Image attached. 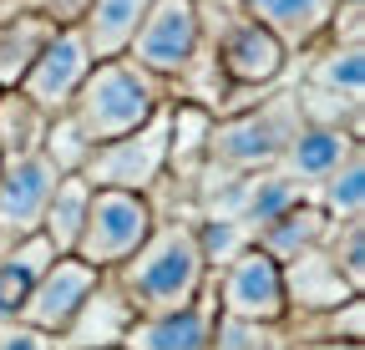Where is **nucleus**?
<instances>
[{"instance_id": "1", "label": "nucleus", "mask_w": 365, "mask_h": 350, "mask_svg": "<svg viewBox=\"0 0 365 350\" xmlns=\"http://www.w3.org/2000/svg\"><path fill=\"white\" fill-rule=\"evenodd\" d=\"M112 274H117V294L132 304V315L182 310V304H193L208 284L203 249H198L188 224H158L143 239V249L132 259H122Z\"/></svg>"}, {"instance_id": "2", "label": "nucleus", "mask_w": 365, "mask_h": 350, "mask_svg": "<svg viewBox=\"0 0 365 350\" xmlns=\"http://www.w3.org/2000/svg\"><path fill=\"white\" fill-rule=\"evenodd\" d=\"M163 107H168V81L143 71L132 56H107V61H97L86 71L66 117L76 122V133L97 148V143H112L122 133H137V127L148 117H158Z\"/></svg>"}, {"instance_id": "3", "label": "nucleus", "mask_w": 365, "mask_h": 350, "mask_svg": "<svg viewBox=\"0 0 365 350\" xmlns=\"http://www.w3.org/2000/svg\"><path fill=\"white\" fill-rule=\"evenodd\" d=\"M299 102L294 92H274L269 102L259 107H244V112H228V117H213L208 127V143H203V178H218L234 183L244 173H259V168H279L289 138L299 133Z\"/></svg>"}, {"instance_id": "4", "label": "nucleus", "mask_w": 365, "mask_h": 350, "mask_svg": "<svg viewBox=\"0 0 365 350\" xmlns=\"http://www.w3.org/2000/svg\"><path fill=\"white\" fill-rule=\"evenodd\" d=\"M158 229V208L148 193H122V188H91L86 224L76 234V259L97 274H112L122 259L143 249V239Z\"/></svg>"}, {"instance_id": "5", "label": "nucleus", "mask_w": 365, "mask_h": 350, "mask_svg": "<svg viewBox=\"0 0 365 350\" xmlns=\"http://www.w3.org/2000/svg\"><path fill=\"white\" fill-rule=\"evenodd\" d=\"M168 173V107L148 117L137 133L97 143L81 163V178L91 188H122V193H153Z\"/></svg>"}, {"instance_id": "6", "label": "nucleus", "mask_w": 365, "mask_h": 350, "mask_svg": "<svg viewBox=\"0 0 365 350\" xmlns=\"http://www.w3.org/2000/svg\"><path fill=\"white\" fill-rule=\"evenodd\" d=\"M360 97H365V51L360 41H335L325 56L304 66V81L294 86V102L304 122H330L360 133Z\"/></svg>"}, {"instance_id": "7", "label": "nucleus", "mask_w": 365, "mask_h": 350, "mask_svg": "<svg viewBox=\"0 0 365 350\" xmlns=\"http://www.w3.org/2000/svg\"><path fill=\"white\" fill-rule=\"evenodd\" d=\"M198 46H203V21H198L193 0H153L122 56H132L158 81H173V76H182V66L198 56Z\"/></svg>"}, {"instance_id": "8", "label": "nucleus", "mask_w": 365, "mask_h": 350, "mask_svg": "<svg viewBox=\"0 0 365 350\" xmlns=\"http://www.w3.org/2000/svg\"><path fill=\"white\" fill-rule=\"evenodd\" d=\"M223 315L228 320H254V325H279L289 315L284 294V264L269 259L259 244H244L223 264Z\"/></svg>"}, {"instance_id": "9", "label": "nucleus", "mask_w": 365, "mask_h": 350, "mask_svg": "<svg viewBox=\"0 0 365 350\" xmlns=\"http://www.w3.org/2000/svg\"><path fill=\"white\" fill-rule=\"evenodd\" d=\"M208 46L218 56V71L228 81V92H264V86H274L289 66V46L274 31H264L254 16L228 21Z\"/></svg>"}, {"instance_id": "10", "label": "nucleus", "mask_w": 365, "mask_h": 350, "mask_svg": "<svg viewBox=\"0 0 365 350\" xmlns=\"http://www.w3.org/2000/svg\"><path fill=\"white\" fill-rule=\"evenodd\" d=\"M66 173L46 158V153H26V158H0V239L6 249L16 239L41 234L46 203H51L56 183Z\"/></svg>"}, {"instance_id": "11", "label": "nucleus", "mask_w": 365, "mask_h": 350, "mask_svg": "<svg viewBox=\"0 0 365 350\" xmlns=\"http://www.w3.org/2000/svg\"><path fill=\"white\" fill-rule=\"evenodd\" d=\"M91 66H97V56H91L81 26H56V31H51V41L41 46V56L31 61V71L21 76L16 92H26L46 117H61V112L71 107L76 86L86 81V71H91Z\"/></svg>"}, {"instance_id": "12", "label": "nucleus", "mask_w": 365, "mask_h": 350, "mask_svg": "<svg viewBox=\"0 0 365 350\" xmlns=\"http://www.w3.org/2000/svg\"><path fill=\"white\" fill-rule=\"evenodd\" d=\"M97 284H102V274L91 269V264H81L76 254H61L56 264L36 279V289L26 294L21 325H31V330H41V335H61V330L76 320V310L91 299V289H97Z\"/></svg>"}, {"instance_id": "13", "label": "nucleus", "mask_w": 365, "mask_h": 350, "mask_svg": "<svg viewBox=\"0 0 365 350\" xmlns=\"http://www.w3.org/2000/svg\"><path fill=\"white\" fill-rule=\"evenodd\" d=\"M299 198H304V188L289 178L284 168H259V173H244V178L223 183V203H218L213 213L244 224V234L254 239L269 218H279V213H284L289 203H299Z\"/></svg>"}, {"instance_id": "14", "label": "nucleus", "mask_w": 365, "mask_h": 350, "mask_svg": "<svg viewBox=\"0 0 365 350\" xmlns=\"http://www.w3.org/2000/svg\"><path fill=\"white\" fill-rule=\"evenodd\" d=\"M350 153H360V133L355 127H330V122H299V133L289 138V148H284V158H279V168L289 173V178L299 183V188H319L330 178V173L350 158ZM304 193V198H309Z\"/></svg>"}, {"instance_id": "15", "label": "nucleus", "mask_w": 365, "mask_h": 350, "mask_svg": "<svg viewBox=\"0 0 365 350\" xmlns=\"http://www.w3.org/2000/svg\"><path fill=\"white\" fill-rule=\"evenodd\" d=\"M208 335H213V310L193 299L168 315H137L122 335V350H208Z\"/></svg>"}, {"instance_id": "16", "label": "nucleus", "mask_w": 365, "mask_h": 350, "mask_svg": "<svg viewBox=\"0 0 365 350\" xmlns=\"http://www.w3.org/2000/svg\"><path fill=\"white\" fill-rule=\"evenodd\" d=\"M244 16H254L264 31H274L289 51H309L319 36H330V21L340 0H239Z\"/></svg>"}, {"instance_id": "17", "label": "nucleus", "mask_w": 365, "mask_h": 350, "mask_svg": "<svg viewBox=\"0 0 365 350\" xmlns=\"http://www.w3.org/2000/svg\"><path fill=\"white\" fill-rule=\"evenodd\" d=\"M132 320H137V315H132V304L117 294V284H97V289H91V299L76 310V320L61 330V335H66L61 345H66V350H117Z\"/></svg>"}, {"instance_id": "18", "label": "nucleus", "mask_w": 365, "mask_h": 350, "mask_svg": "<svg viewBox=\"0 0 365 350\" xmlns=\"http://www.w3.org/2000/svg\"><path fill=\"white\" fill-rule=\"evenodd\" d=\"M330 229H335V218H325V208H319V203L299 198V203H289L279 218H269V224L254 234V244H259L269 259L289 264V259H299V254H309V249L325 244Z\"/></svg>"}, {"instance_id": "19", "label": "nucleus", "mask_w": 365, "mask_h": 350, "mask_svg": "<svg viewBox=\"0 0 365 350\" xmlns=\"http://www.w3.org/2000/svg\"><path fill=\"white\" fill-rule=\"evenodd\" d=\"M284 294L289 304H304V310H340L345 299H355L350 279L340 274V264L325 249H309L299 259L284 264Z\"/></svg>"}, {"instance_id": "20", "label": "nucleus", "mask_w": 365, "mask_h": 350, "mask_svg": "<svg viewBox=\"0 0 365 350\" xmlns=\"http://www.w3.org/2000/svg\"><path fill=\"white\" fill-rule=\"evenodd\" d=\"M56 249L46 244L41 234H31V239H16L6 254H0V325H11V320H21V304H26V294L36 289V279L56 264Z\"/></svg>"}, {"instance_id": "21", "label": "nucleus", "mask_w": 365, "mask_h": 350, "mask_svg": "<svg viewBox=\"0 0 365 350\" xmlns=\"http://www.w3.org/2000/svg\"><path fill=\"white\" fill-rule=\"evenodd\" d=\"M148 6H153V0H91L86 16L76 21L81 36H86V46H91V56H97V61L122 56L127 41H132V31L143 26Z\"/></svg>"}, {"instance_id": "22", "label": "nucleus", "mask_w": 365, "mask_h": 350, "mask_svg": "<svg viewBox=\"0 0 365 350\" xmlns=\"http://www.w3.org/2000/svg\"><path fill=\"white\" fill-rule=\"evenodd\" d=\"M51 21H46L41 11H16L0 21V92H11V86H21V76L31 71V61L41 56V46L51 41Z\"/></svg>"}, {"instance_id": "23", "label": "nucleus", "mask_w": 365, "mask_h": 350, "mask_svg": "<svg viewBox=\"0 0 365 350\" xmlns=\"http://www.w3.org/2000/svg\"><path fill=\"white\" fill-rule=\"evenodd\" d=\"M86 203H91V183L81 178V173H66V178L56 183V193H51V203H46V218H41V239L56 254L76 249V234L86 224Z\"/></svg>"}, {"instance_id": "24", "label": "nucleus", "mask_w": 365, "mask_h": 350, "mask_svg": "<svg viewBox=\"0 0 365 350\" xmlns=\"http://www.w3.org/2000/svg\"><path fill=\"white\" fill-rule=\"evenodd\" d=\"M46 117L26 92H0V158H26V153H41V138H46Z\"/></svg>"}, {"instance_id": "25", "label": "nucleus", "mask_w": 365, "mask_h": 350, "mask_svg": "<svg viewBox=\"0 0 365 350\" xmlns=\"http://www.w3.org/2000/svg\"><path fill=\"white\" fill-rule=\"evenodd\" d=\"M309 203H319L325 218H335V224H340V218H360L365 213V148L350 153L330 178L309 193Z\"/></svg>"}, {"instance_id": "26", "label": "nucleus", "mask_w": 365, "mask_h": 350, "mask_svg": "<svg viewBox=\"0 0 365 350\" xmlns=\"http://www.w3.org/2000/svg\"><path fill=\"white\" fill-rule=\"evenodd\" d=\"M41 153L51 158L61 173H81V163H86V153H91V143L76 133V122L61 112V117H51L46 122V138H41Z\"/></svg>"}, {"instance_id": "27", "label": "nucleus", "mask_w": 365, "mask_h": 350, "mask_svg": "<svg viewBox=\"0 0 365 350\" xmlns=\"http://www.w3.org/2000/svg\"><path fill=\"white\" fill-rule=\"evenodd\" d=\"M208 350H279V335L274 325H254V320H213Z\"/></svg>"}, {"instance_id": "28", "label": "nucleus", "mask_w": 365, "mask_h": 350, "mask_svg": "<svg viewBox=\"0 0 365 350\" xmlns=\"http://www.w3.org/2000/svg\"><path fill=\"white\" fill-rule=\"evenodd\" d=\"M330 234H335L330 259L340 264V274L350 279V289L360 294V284H365V218H345V229L335 224Z\"/></svg>"}, {"instance_id": "29", "label": "nucleus", "mask_w": 365, "mask_h": 350, "mask_svg": "<svg viewBox=\"0 0 365 350\" xmlns=\"http://www.w3.org/2000/svg\"><path fill=\"white\" fill-rule=\"evenodd\" d=\"M0 350H56V345H51V335L11 320V325H0Z\"/></svg>"}, {"instance_id": "30", "label": "nucleus", "mask_w": 365, "mask_h": 350, "mask_svg": "<svg viewBox=\"0 0 365 350\" xmlns=\"http://www.w3.org/2000/svg\"><path fill=\"white\" fill-rule=\"evenodd\" d=\"M31 6H36L46 21H51V26H76V21L86 16L91 0H31Z\"/></svg>"}, {"instance_id": "31", "label": "nucleus", "mask_w": 365, "mask_h": 350, "mask_svg": "<svg viewBox=\"0 0 365 350\" xmlns=\"http://www.w3.org/2000/svg\"><path fill=\"white\" fill-rule=\"evenodd\" d=\"M304 350H360V340H325V345H304Z\"/></svg>"}, {"instance_id": "32", "label": "nucleus", "mask_w": 365, "mask_h": 350, "mask_svg": "<svg viewBox=\"0 0 365 350\" xmlns=\"http://www.w3.org/2000/svg\"><path fill=\"white\" fill-rule=\"evenodd\" d=\"M0 254H6V239H0Z\"/></svg>"}]
</instances>
